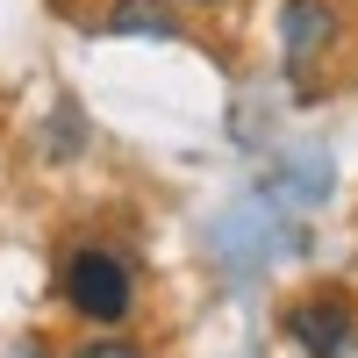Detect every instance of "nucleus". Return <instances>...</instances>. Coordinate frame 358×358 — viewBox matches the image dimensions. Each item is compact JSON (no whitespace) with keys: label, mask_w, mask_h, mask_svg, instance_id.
Returning a JSON list of instances; mask_svg holds the SVG:
<instances>
[{"label":"nucleus","mask_w":358,"mask_h":358,"mask_svg":"<svg viewBox=\"0 0 358 358\" xmlns=\"http://www.w3.org/2000/svg\"><path fill=\"white\" fill-rule=\"evenodd\" d=\"M287 337L308 358H358V315L344 301H301L287 308Z\"/></svg>","instance_id":"3"},{"label":"nucleus","mask_w":358,"mask_h":358,"mask_svg":"<svg viewBox=\"0 0 358 358\" xmlns=\"http://www.w3.org/2000/svg\"><path fill=\"white\" fill-rule=\"evenodd\" d=\"M57 294H65L86 322H122V315L136 308V273H129L115 251L86 244V251H72L65 265H57Z\"/></svg>","instance_id":"1"},{"label":"nucleus","mask_w":358,"mask_h":358,"mask_svg":"<svg viewBox=\"0 0 358 358\" xmlns=\"http://www.w3.org/2000/svg\"><path fill=\"white\" fill-rule=\"evenodd\" d=\"M108 36H158V43H172L179 15L165 8V0H115L108 8Z\"/></svg>","instance_id":"4"},{"label":"nucleus","mask_w":358,"mask_h":358,"mask_svg":"<svg viewBox=\"0 0 358 358\" xmlns=\"http://www.w3.org/2000/svg\"><path fill=\"white\" fill-rule=\"evenodd\" d=\"M72 358H143V351H136L129 337H101V344H79Z\"/></svg>","instance_id":"5"},{"label":"nucleus","mask_w":358,"mask_h":358,"mask_svg":"<svg viewBox=\"0 0 358 358\" xmlns=\"http://www.w3.org/2000/svg\"><path fill=\"white\" fill-rule=\"evenodd\" d=\"M187 8H215V0H187Z\"/></svg>","instance_id":"6"},{"label":"nucleus","mask_w":358,"mask_h":358,"mask_svg":"<svg viewBox=\"0 0 358 358\" xmlns=\"http://www.w3.org/2000/svg\"><path fill=\"white\" fill-rule=\"evenodd\" d=\"M330 43H337V8L330 0H287L280 8V50H287L294 86H308V72L330 57Z\"/></svg>","instance_id":"2"}]
</instances>
